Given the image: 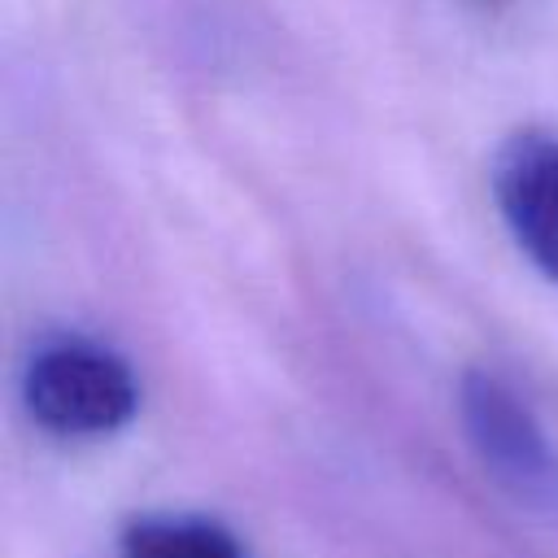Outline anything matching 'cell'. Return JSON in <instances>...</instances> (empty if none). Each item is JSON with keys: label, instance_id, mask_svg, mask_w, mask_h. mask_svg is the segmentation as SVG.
Wrapping results in <instances>:
<instances>
[{"label": "cell", "instance_id": "obj_1", "mask_svg": "<svg viewBox=\"0 0 558 558\" xmlns=\"http://www.w3.org/2000/svg\"><path fill=\"white\" fill-rule=\"evenodd\" d=\"M31 418L52 436H109L140 410L131 366L92 340H52L31 353L22 375Z\"/></svg>", "mask_w": 558, "mask_h": 558}, {"label": "cell", "instance_id": "obj_2", "mask_svg": "<svg viewBox=\"0 0 558 558\" xmlns=\"http://www.w3.org/2000/svg\"><path fill=\"white\" fill-rule=\"evenodd\" d=\"M458 418L488 480L536 514H558V453L527 401L488 371H462Z\"/></svg>", "mask_w": 558, "mask_h": 558}, {"label": "cell", "instance_id": "obj_3", "mask_svg": "<svg viewBox=\"0 0 558 558\" xmlns=\"http://www.w3.org/2000/svg\"><path fill=\"white\" fill-rule=\"evenodd\" d=\"M493 196L519 248L558 279V135H510L493 157Z\"/></svg>", "mask_w": 558, "mask_h": 558}, {"label": "cell", "instance_id": "obj_4", "mask_svg": "<svg viewBox=\"0 0 558 558\" xmlns=\"http://www.w3.org/2000/svg\"><path fill=\"white\" fill-rule=\"evenodd\" d=\"M122 558H248L240 536L205 514H140L122 527Z\"/></svg>", "mask_w": 558, "mask_h": 558}]
</instances>
